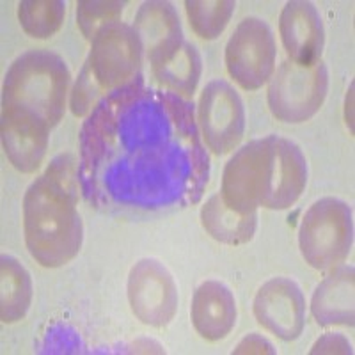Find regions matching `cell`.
Listing matches in <instances>:
<instances>
[{"mask_svg":"<svg viewBox=\"0 0 355 355\" xmlns=\"http://www.w3.org/2000/svg\"><path fill=\"white\" fill-rule=\"evenodd\" d=\"M352 100H354V84L350 85L347 94V109H345V117H347V125L350 132L354 133V116H352Z\"/></svg>","mask_w":355,"mask_h":355,"instance_id":"obj_25","label":"cell"},{"mask_svg":"<svg viewBox=\"0 0 355 355\" xmlns=\"http://www.w3.org/2000/svg\"><path fill=\"white\" fill-rule=\"evenodd\" d=\"M252 311L265 331L283 341H295L306 325V297L290 277H272L258 290Z\"/></svg>","mask_w":355,"mask_h":355,"instance_id":"obj_11","label":"cell"},{"mask_svg":"<svg viewBox=\"0 0 355 355\" xmlns=\"http://www.w3.org/2000/svg\"><path fill=\"white\" fill-rule=\"evenodd\" d=\"M201 224L211 239L226 245H243L254 239L258 211L239 214L224 205L220 194H214L201 208Z\"/></svg>","mask_w":355,"mask_h":355,"instance_id":"obj_17","label":"cell"},{"mask_svg":"<svg viewBox=\"0 0 355 355\" xmlns=\"http://www.w3.org/2000/svg\"><path fill=\"white\" fill-rule=\"evenodd\" d=\"M279 34L290 61L309 64L322 59L325 27L313 2H286L279 17Z\"/></svg>","mask_w":355,"mask_h":355,"instance_id":"obj_12","label":"cell"},{"mask_svg":"<svg viewBox=\"0 0 355 355\" xmlns=\"http://www.w3.org/2000/svg\"><path fill=\"white\" fill-rule=\"evenodd\" d=\"M268 82L266 101L272 116L277 121L299 125L322 109L329 93V69L322 59L309 64L286 59Z\"/></svg>","mask_w":355,"mask_h":355,"instance_id":"obj_6","label":"cell"},{"mask_svg":"<svg viewBox=\"0 0 355 355\" xmlns=\"http://www.w3.org/2000/svg\"><path fill=\"white\" fill-rule=\"evenodd\" d=\"M68 64L50 50H28L9 66L2 85V146L12 167L33 174L43 164L50 132L66 112Z\"/></svg>","mask_w":355,"mask_h":355,"instance_id":"obj_2","label":"cell"},{"mask_svg":"<svg viewBox=\"0 0 355 355\" xmlns=\"http://www.w3.org/2000/svg\"><path fill=\"white\" fill-rule=\"evenodd\" d=\"M354 286L355 270L352 265L332 268L331 274L316 286L311 299V315L320 327H354Z\"/></svg>","mask_w":355,"mask_h":355,"instance_id":"obj_14","label":"cell"},{"mask_svg":"<svg viewBox=\"0 0 355 355\" xmlns=\"http://www.w3.org/2000/svg\"><path fill=\"white\" fill-rule=\"evenodd\" d=\"M77 202L78 162L69 153L53 158L25 192V245L44 268H59L80 252L84 224Z\"/></svg>","mask_w":355,"mask_h":355,"instance_id":"obj_4","label":"cell"},{"mask_svg":"<svg viewBox=\"0 0 355 355\" xmlns=\"http://www.w3.org/2000/svg\"><path fill=\"white\" fill-rule=\"evenodd\" d=\"M132 27L141 40L148 62L169 52L174 44L185 40L180 15L171 2H144L139 8Z\"/></svg>","mask_w":355,"mask_h":355,"instance_id":"obj_15","label":"cell"},{"mask_svg":"<svg viewBox=\"0 0 355 355\" xmlns=\"http://www.w3.org/2000/svg\"><path fill=\"white\" fill-rule=\"evenodd\" d=\"M352 245V206L338 198H322L313 202L299 226V247L304 261L315 270H332L348 258Z\"/></svg>","mask_w":355,"mask_h":355,"instance_id":"obj_5","label":"cell"},{"mask_svg":"<svg viewBox=\"0 0 355 355\" xmlns=\"http://www.w3.org/2000/svg\"><path fill=\"white\" fill-rule=\"evenodd\" d=\"M130 309L148 327L162 329L173 322L178 311V286L167 266L158 259H139L126 283Z\"/></svg>","mask_w":355,"mask_h":355,"instance_id":"obj_10","label":"cell"},{"mask_svg":"<svg viewBox=\"0 0 355 355\" xmlns=\"http://www.w3.org/2000/svg\"><path fill=\"white\" fill-rule=\"evenodd\" d=\"M151 73L162 89L189 100L201 80V55L194 44L183 40L171 52L151 62Z\"/></svg>","mask_w":355,"mask_h":355,"instance_id":"obj_16","label":"cell"},{"mask_svg":"<svg viewBox=\"0 0 355 355\" xmlns=\"http://www.w3.org/2000/svg\"><path fill=\"white\" fill-rule=\"evenodd\" d=\"M233 354H275V348L274 345H272L266 338H263L261 334L252 332V334L245 336V338L236 345Z\"/></svg>","mask_w":355,"mask_h":355,"instance_id":"obj_24","label":"cell"},{"mask_svg":"<svg viewBox=\"0 0 355 355\" xmlns=\"http://www.w3.org/2000/svg\"><path fill=\"white\" fill-rule=\"evenodd\" d=\"M144 49L130 24H107L91 40L87 64L105 94L142 80Z\"/></svg>","mask_w":355,"mask_h":355,"instance_id":"obj_7","label":"cell"},{"mask_svg":"<svg viewBox=\"0 0 355 355\" xmlns=\"http://www.w3.org/2000/svg\"><path fill=\"white\" fill-rule=\"evenodd\" d=\"M198 126L206 148L226 155L240 144L245 133V107L239 91L230 82L217 78L206 84L199 96Z\"/></svg>","mask_w":355,"mask_h":355,"instance_id":"obj_9","label":"cell"},{"mask_svg":"<svg viewBox=\"0 0 355 355\" xmlns=\"http://www.w3.org/2000/svg\"><path fill=\"white\" fill-rule=\"evenodd\" d=\"M307 174V160L299 146L272 133L234 151L222 173L218 194L239 214H252L261 206L286 210L306 190Z\"/></svg>","mask_w":355,"mask_h":355,"instance_id":"obj_3","label":"cell"},{"mask_svg":"<svg viewBox=\"0 0 355 355\" xmlns=\"http://www.w3.org/2000/svg\"><path fill=\"white\" fill-rule=\"evenodd\" d=\"M277 46L274 31L265 20L249 17L227 40L224 61L230 77L245 91H258L275 71Z\"/></svg>","mask_w":355,"mask_h":355,"instance_id":"obj_8","label":"cell"},{"mask_svg":"<svg viewBox=\"0 0 355 355\" xmlns=\"http://www.w3.org/2000/svg\"><path fill=\"white\" fill-rule=\"evenodd\" d=\"M309 354H354L350 341L339 332H329L313 345Z\"/></svg>","mask_w":355,"mask_h":355,"instance_id":"obj_23","label":"cell"},{"mask_svg":"<svg viewBox=\"0 0 355 355\" xmlns=\"http://www.w3.org/2000/svg\"><path fill=\"white\" fill-rule=\"evenodd\" d=\"M210 169L194 103L144 80L105 94L78 133V185L100 211L198 205Z\"/></svg>","mask_w":355,"mask_h":355,"instance_id":"obj_1","label":"cell"},{"mask_svg":"<svg viewBox=\"0 0 355 355\" xmlns=\"http://www.w3.org/2000/svg\"><path fill=\"white\" fill-rule=\"evenodd\" d=\"M33 279L28 270L9 254L0 258V318L15 323L25 318L33 304Z\"/></svg>","mask_w":355,"mask_h":355,"instance_id":"obj_18","label":"cell"},{"mask_svg":"<svg viewBox=\"0 0 355 355\" xmlns=\"http://www.w3.org/2000/svg\"><path fill=\"white\" fill-rule=\"evenodd\" d=\"M103 96H105V91L100 87L94 78L91 66L84 62V68L78 73L71 89V96H69V109H71L73 116L87 117Z\"/></svg>","mask_w":355,"mask_h":355,"instance_id":"obj_22","label":"cell"},{"mask_svg":"<svg viewBox=\"0 0 355 355\" xmlns=\"http://www.w3.org/2000/svg\"><path fill=\"white\" fill-rule=\"evenodd\" d=\"M236 300L230 288L220 281H205L192 297L190 320L196 332L206 341H220L236 325Z\"/></svg>","mask_w":355,"mask_h":355,"instance_id":"obj_13","label":"cell"},{"mask_svg":"<svg viewBox=\"0 0 355 355\" xmlns=\"http://www.w3.org/2000/svg\"><path fill=\"white\" fill-rule=\"evenodd\" d=\"M66 2L62 0H24L18 4L21 28L34 40H49L62 27Z\"/></svg>","mask_w":355,"mask_h":355,"instance_id":"obj_19","label":"cell"},{"mask_svg":"<svg viewBox=\"0 0 355 355\" xmlns=\"http://www.w3.org/2000/svg\"><path fill=\"white\" fill-rule=\"evenodd\" d=\"M125 2L114 0H80L77 4V24L85 40H93L103 25L121 20Z\"/></svg>","mask_w":355,"mask_h":355,"instance_id":"obj_21","label":"cell"},{"mask_svg":"<svg viewBox=\"0 0 355 355\" xmlns=\"http://www.w3.org/2000/svg\"><path fill=\"white\" fill-rule=\"evenodd\" d=\"M236 2L233 0H187V18L201 40H217L233 17Z\"/></svg>","mask_w":355,"mask_h":355,"instance_id":"obj_20","label":"cell"}]
</instances>
